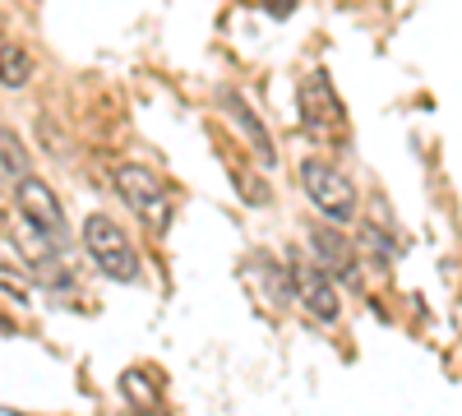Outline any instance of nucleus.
<instances>
[{
    "instance_id": "1",
    "label": "nucleus",
    "mask_w": 462,
    "mask_h": 416,
    "mask_svg": "<svg viewBox=\"0 0 462 416\" xmlns=\"http://www.w3.org/2000/svg\"><path fill=\"white\" fill-rule=\"evenodd\" d=\"M296 102H300V125L310 130L319 143H333L346 134V116H342V102L328 84V74H305L300 88H296Z\"/></svg>"
},
{
    "instance_id": "2",
    "label": "nucleus",
    "mask_w": 462,
    "mask_h": 416,
    "mask_svg": "<svg viewBox=\"0 0 462 416\" xmlns=\"http://www.w3.org/2000/svg\"><path fill=\"white\" fill-rule=\"evenodd\" d=\"M84 245H88V254L97 259V269L106 278H116V282H134L139 278V254H134V245L125 241V232L111 217L93 213L84 222Z\"/></svg>"
},
{
    "instance_id": "3",
    "label": "nucleus",
    "mask_w": 462,
    "mask_h": 416,
    "mask_svg": "<svg viewBox=\"0 0 462 416\" xmlns=\"http://www.w3.org/2000/svg\"><path fill=\"white\" fill-rule=\"evenodd\" d=\"M116 190H121V199L134 208V217L148 222L152 232H162L171 222V190L148 167H116Z\"/></svg>"
},
{
    "instance_id": "4",
    "label": "nucleus",
    "mask_w": 462,
    "mask_h": 416,
    "mask_svg": "<svg viewBox=\"0 0 462 416\" xmlns=\"http://www.w3.org/2000/svg\"><path fill=\"white\" fill-rule=\"evenodd\" d=\"M300 185H305V195H310V204L333 217V222H346L356 213V190H352V180H346L337 167L328 162H305L300 167Z\"/></svg>"
},
{
    "instance_id": "5",
    "label": "nucleus",
    "mask_w": 462,
    "mask_h": 416,
    "mask_svg": "<svg viewBox=\"0 0 462 416\" xmlns=\"http://www.w3.org/2000/svg\"><path fill=\"white\" fill-rule=\"evenodd\" d=\"M291 291H296L300 306L324 324H333L342 315L337 291H333V273H324L319 263H291Z\"/></svg>"
},
{
    "instance_id": "6",
    "label": "nucleus",
    "mask_w": 462,
    "mask_h": 416,
    "mask_svg": "<svg viewBox=\"0 0 462 416\" xmlns=\"http://www.w3.org/2000/svg\"><path fill=\"white\" fill-rule=\"evenodd\" d=\"M14 199H19V213H23L28 222L47 226L56 241L65 236V213H60V204H56V195H51V185H47V180L23 176V180H19V190H14Z\"/></svg>"
},
{
    "instance_id": "7",
    "label": "nucleus",
    "mask_w": 462,
    "mask_h": 416,
    "mask_svg": "<svg viewBox=\"0 0 462 416\" xmlns=\"http://www.w3.org/2000/svg\"><path fill=\"white\" fill-rule=\"evenodd\" d=\"M217 102H222V111H226V121L236 125V130L245 134V143L254 148V158H259L263 167H273V162H278V153H273V134H268V130H263V121L245 106V97H241V93H231V88H222V93H217Z\"/></svg>"
},
{
    "instance_id": "8",
    "label": "nucleus",
    "mask_w": 462,
    "mask_h": 416,
    "mask_svg": "<svg viewBox=\"0 0 462 416\" xmlns=\"http://www.w3.org/2000/svg\"><path fill=\"white\" fill-rule=\"evenodd\" d=\"M310 241H315V254H319V269L324 273H337L342 282H361V269H356V250L346 245L333 226H315L310 232Z\"/></svg>"
},
{
    "instance_id": "9",
    "label": "nucleus",
    "mask_w": 462,
    "mask_h": 416,
    "mask_svg": "<svg viewBox=\"0 0 462 416\" xmlns=\"http://www.w3.org/2000/svg\"><path fill=\"white\" fill-rule=\"evenodd\" d=\"M121 393H125V402L139 407V411H158V407H162V389H158V380H152L148 370H125V374H121Z\"/></svg>"
},
{
    "instance_id": "10",
    "label": "nucleus",
    "mask_w": 462,
    "mask_h": 416,
    "mask_svg": "<svg viewBox=\"0 0 462 416\" xmlns=\"http://www.w3.org/2000/svg\"><path fill=\"white\" fill-rule=\"evenodd\" d=\"M28 79H32V56L19 42H5V47H0V84H5V88H23Z\"/></svg>"
},
{
    "instance_id": "11",
    "label": "nucleus",
    "mask_w": 462,
    "mask_h": 416,
    "mask_svg": "<svg viewBox=\"0 0 462 416\" xmlns=\"http://www.w3.org/2000/svg\"><path fill=\"white\" fill-rule=\"evenodd\" d=\"M0 171L23 180L28 176V153H23V143L10 134V130H0Z\"/></svg>"
},
{
    "instance_id": "12",
    "label": "nucleus",
    "mask_w": 462,
    "mask_h": 416,
    "mask_svg": "<svg viewBox=\"0 0 462 416\" xmlns=\"http://www.w3.org/2000/svg\"><path fill=\"white\" fill-rule=\"evenodd\" d=\"M0 287H5L14 300H28V282H19L14 273H5V269H0Z\"/></svg>"
},
{
    "instance_id": "13",
    "label": "nucleus",
    "mask_w": 462,
    "mask_h": 416,
    "mask_svg": "<svg viewBox=\"0 0 462 416\" xmlns=\"http://www.w3.org/2000/svg\"><path fill=\"white\" fill-rule=\"evenodd\" d=\"M263 5L273 10V14H291V10H296V0H263Z\"/></svg>"
}]
</instances>
